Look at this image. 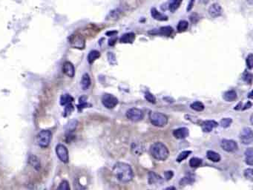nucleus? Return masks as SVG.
<instances>
[{"label": "nucleus", "instance_id": "nucleus-1", "mask_svg": "<svg viewBox=\"0 0 253 190\" xmlns=\"http://www.w3.org/2000/svg\"><path fill=\"white\" fill-rule=\"evenodd\" d=\"M113 172L117 180L123 183L130 182L134 176L131 166L125 163H117L113 168Z\"/></svg>", "mask_w": 253, "mask_h": 190}, {"label": "nucleus", "instance_id": "nucleus-2", "mask_svg": "<svg viewBox=\"0 0 253 190\" xmlns=\"http://www.w3.org/2000/svg\"><path fill=\"white\" fill-rule=\"evenodd\" d=\"M150 153L155 159L160 161H164L169 157V149L166 145L161 142H157L150 147Z\"/></svg>", "mask_w": 253, "mask_h": 190}, {"label": "nucleus", "instance_id": "nucleus-3", "mask_svg": "<svg viewBox=\"0 0 253 190\" xmlns=\"http://www.w3.org/2000/svg\"><path fill=\"white\" fill-rule=\"evenodd\" d=\"M148 116L152 125L157 127H163L168 123V117L160 112H150Z\"/></svg>", "mask_w": 253, "mask_h": 190}, {"label": "nucleus", "instance_id": "nucleus-4", "mask_svg": "<svg viewBox=\"0 0 253 190\" xmlns=\"http://www.w3.org/2000/svg\"><path fill=\"white\" fill-rule=\"evenodd\" d=\"M51 132L49 130H42L37 135V143L40 146L46 148L50 144L51 140Z\"/></svg>", "mask_w": 253, "mask_h": 190}, {"label": "nucleus", "instance_id": "nucleus-5", "mask_svg": "<svg viewBox=\"0 0 253 190\" xmlns=\"http://www.w3.org/2000/svg\"><path fill=\"white\" fill-rule=\"evenodd\" d=\"M126 117L129 120L133 122H138L141 121L144 117V113L142 110L136 108L130 109L126 112Z\"/></svg>", "mask_w": 253, "mask_h": 190}, {"label": "nucleus", "instance_id": "nucleus-6", "mask_svg": "<svg viewBox=\"0 0 253 190\" xmlns=\"http://www.w3.org/2000/svg\"><path fill=\"white\" fill-rule=\"evenodd\" d=\"M102 103L107 109H112L118 104V99L110 94H104L102 97Z\"/></svg>", "mask_w": 253, "mask_h": 190}, {"label": "nucleus", "instance_id": "nucleus-7", "mask_svg": "<svg viewBox=\"0 0 253 190\" xmlns=\"http://www.w3.org/2000/svg\"><path fill=\"white\" fill-rule=\"evenodd\" d=\"M241 142L244 145L252 144L253 140L252 130L249 127L244 128L240 134Z\"/></svg>", "mask_w": 253, "mask_h": 190}, {"label": "nucleus", "instance_id": "nucleus-8", "mask_svg": "<svg viewBox=\"0 0 253 190\" xmlns=\"http://www.w3.org/2000/svg\"><path fill=\"white\" fill-rule=\"evenodd\" d=\"M56 153L58 157L61 161L65 163L68 162L69 156H68V151L66 146L62 144H58L56 147Z\"/></svg>", "mask_w": 253, "mask_h": 190}, {"label": "nucleus", "instance_id": "nucleus-9", "mask_svg": "<svg viewBox=\"0 0 253 190\" xmlns=\"http://www.w3.org/2000/svg\"><path fill=\"white\" fill-rule=\"evenodd\" d=\"M70 43L75 48L83 49L85 47V39L83 38V36L75 34L71 36L70 38Z\"/></svg>", "mask_w": 253, "mask_h": 190}, {"label": "nucleus", "instance_id": "nucleus-10", "mask_svg": "<svg viewBox=\"0 0 253 190\" xmlns=\"http://www.w3.org/2000/svg\"><path fill=\"white\" fill-rule=\"evenodd\" d=\"M220 146L224 151L228 152H235L238 149L237 143L232 140H223L220 143Z\"/></svg>", "mask_w": 253, "mask_h": 190}, {"label": "nucleus", "instance_id": "nucleus-11", "mask_svg": "<svg viewBox=\"0 0 253 190\" xmlns=\"http://www.w3.org/2000/svg\"><path fill=\"white\" fill-rule=\"evenodd\" d=\"M222 13H223V10L218 3H214L208 8V14L213 18H217L221 16Z\"/></svg>", "mask_w": 253, "mask_h": 190}, {"label": "nucleus", "instance_id": "nucleus-12", "mask_svg": "<svg viewBox=\"0 0 253 190\" xmlns=\"http://www.w3.org/2000/svg\"><path fill=\"white\" fill-rule=\"evenodd\" d=\"M189 134V129L185 127L179 128V129L174 130V131H173V135L174 138H175L176 139H179V140L185 139L186 138H187Z\"/></svg>", "mask_w": 253, "mask_h": 190}, {"label": "nucleus", "instance_id": "nucleus-13", "mask_svg": "<svg viewBox=\"0 0 253 190\" xmlns=\"http://www.w3.org/2000/svg\"><path fill=\"white\" fill-rule=\"evenodd\" d=\"M218 123L214 120H206L202 123V124H201V128H202L203 132L208 133L211 132L215 127L218 126Z\"/></svg>", "mask_w": 253, "mask_h": 190}, {"label": "nucleus", "instance_id": "nucleus-14", "mask_svg": "<svg viewBox=\"0 0 253 190\" xmlns=\"http://www.w3.org/2000/svg\"><path fill=\"white\" fill-rule=\"evenodd\" d=\"M62 71L64 73H66L69 77H73L74 76L75 69L71 62H66V63H64L62 66Z\"/></svg>", "mask_w": 253, "mask_h": 190}, {"label": "nucleus", "instance_id": "nucleus-15", "mask_svg": "<svg viewBox=\"0 0 253 190\" xmlns=\"http://www.w3.org/2000/svg\"><path fill=\"white\" fill-rule=\"evenodd\" d=\"M151 15L155 20H158V21H166V20H168V16H167L166 15L163 14L162 13H160V12L158 11L155 8H151Z\"/></svg>", "mask_w": 253, "mask_h": 190}, {"label": "nucleus", "instance_id": "nucleus-16", "mask_svg": "<svg viewBox=\"0 0 253 190\" xmlns=\"http://www.w3.org/2000/svg\"><path fill=\"white\" fill-rule=\"evenodd\" d=\"M163 182L161 177L157 174L155 172H150L148 173V184H160Z\"/></svg>", "mask_w": 253, "mask_h": 190}, {"label": "nucleus", "instance_id": "nucleus-17", "mask_svg": "<svg viewBox=\"0 0 253 190\" xmlns=\"http://www.w3.org/2000/svg\"><path fill=\"white\" fill-rule=\"evenodd\" d=\"M223 97L226 102H233L237 99V93L234 90L227 91L223 94Z\"/></svg>", "mask_w": 253, "mask_h": 190}, {"label": "nucleus", "instance_id": "nucleus-18", "mask_svg": "<svg viewBox=\"0 0 253 190\" xmlns=\"http://www.w3.org/2000/svg\"><path fill=\"white\" fill-rule=\"evenodd\" d=\"M135 39V34L134 33L125 34L120 38L121 43H132Z\"/></svg>", "mask_w": 253, "mask_h": 190}, {"label": "nucleus", "instance_id": "nucleus-19", "mask_svg": "<svg viewBox=\"0 0 253 190\" xmlns=\"http://www.w3.org/2000/svg\"><path fill=\"white\" fill-rule=\"evenodd\" d=\"M183 0H170L169 3V10L172 13L175 12L180 7Z\"/></svg>", "mask_w": 253, "mask_h": 190}, {"label": "nucleus", "instance_id": "nucleus-20", "mask_svg": "<svg viewBox=\"0 0 253 190\" xmlns=\"http://www.w3.org/2000/svg\"><path fill=\"white\" fill-rule=\"evenodd\" d=\"M91 85V79L88 73L83 74L81 80V87L83 90H87Z\"/></svg>", "mask_w": 253, "mask_h": 190}, {"label": "nucleus", "instance_id": "nucleus-21", "mask_svg": "<svg viewBox=\"0 0 253 190\" xmlns=\"http://www.w3.org/2000/svg\"><path fill=\"white\" fill-rule=\"evenodd\" d=\"M194 182V177L192 174H189L186 175L184 177H183L180 181V186H185L187 185L191 184L192 183Z\"/></svg>", "mask_w": 253, "mask_h": 190}, {"label": "nucleus", "instance_id": "nucleus-22", "mask_svg": "<svg viewBox=\"0 0 253 190\" xmlns=\"http://www.w3.org/2000/svg\"><path fill=\"white\" fill-rule=\"evenodd\" d=\"M206 157H207L208 160L215 163H218L220 160V156L219 154L214 151H211V150L207 152V153H206Z\"/></svg>", "mask_w": 253, "mask_h": 190}, {"label": "nucleus", "instance_id": "nucleus-23", "mask_svg": "<svg viewBox=\"0 0 253 190\" xmlns=\"http://www.w3.org/2000/svg\"><path fill=\"white\" fill-rule=\"evenodd\" d=\"M253 151L252 148L249 147L245 151V160L246 163L249 166H252L253 164V158H252Z\"/></svg>", "mask_w": 253, "mask_h": 190}, {"label": "nucleus", "instance_id": "nucleus-24", "mask_svg": "<svg viewBox=\"0 0 253 190\" xmlns=\"http://www.w3.org/2000/svg\"><path fill=\"white\" fill-rule=\"evenodd\" d=\"M131 151L135 155H140L143 152V146L141 143H134L131 146Z\"/></svg>", "mask_w": 253, "mask_h": 190}, {"label": "nucleus", "instance_id": "nucleus-25", "mask_svg": "<svg viewBox=\"0 0 253 190\" xmlns=\"http://www.w3.org/2000/svg\"><path fill=\"white\" fill-rule=\"evenodd\" d=\"M100 56V53L98 51L93 50L90 51L88 56V61L89 63H93L96 59H98Z\"/></svg>", "mask_w": 253, "mask_h": 190}, {"label": "nucleus", "instance_id": "nucleus-26", "mask_svg": "<svg viewBox=\"0 0 253 190\" xmlns=\"http://www.w3.org/2000/svg\"><path fill=\"white\" fill-rule=\"evenodd\" d=\"M29 163L30 165L33 166V167L37 170H40V162L38 157L34 156V155H31L29 158Z\"/></svg>", "mask_w": 253, "mask_h": 190}, {"label": "nucleus", "instance_id": "nucleus-27", "mask_svg": "<svg viewBox=\"0 0 253 190\" xmlns=\"http://www.w3.org/2000/svg\"><path fill=\"white\" fill-rule=\"evenodd\" d=\"M172 32H173V28L170 26H165L162 27L159 29L158 33L163 36H166V37H169L172 34Z\"/></svg>", "mask_w": 253, "mask_h": 190}, {"label": "nucleus", "instance_id": "nucleus-28", "mask_svg": "<svg viewBox=\"0 0 253 190\" xmlns=\"http://www.w3.org/2000/svg\"><path fill=\"white\" fill-rule=\"evenodd\" d=\"M73 98L69 95H63L60 98V104L62 106H66L68 103H72Z\"/></svg>", "mask_w": 253, "mask_h": 190}, {"label": "nucleus", "instance_id": "nucleus-29", "mask_svg": "<svg viewBox=\"0 0 253 190\" xmlns=\"http://www.w3.org/2000/svg\"><path fill=\"white\" fill-rule=\"evenodd\" d=\"M190 107L192 110L196 111V112H202L204 109V105L201 102H198V101L191 103Z\"/></svg>", "mask_w": 253, "mask_h": 190}, {"label": "nucleus", "instance_id": "nucleus-30", "mask_svg": "<svg viewBox=\"0 0 253 190\" xmlns=\"http://www.w3.org/2000/svg\"><path fill=\"white\" fill-rule=\"evenodd\" d=\"M77 123H78L77 121L75 120L69 121L66 126V131H67L68 132H72V131H73L75 129H76L77 126Z\"/></svg>", "mask_w": 253, "mask_h": 190}, {"label": "nucleus", "instance_id": "nucleus-31", "mask_svg": "<svg viewBox=\"0 0 253 190\" xmlns=\"http://www.w3.org/2000/svg\"><path fill=\"white\" fill-rule=\"evenodd\" d=\"M202 164V160L198 157H192L189 160V166L191 168H198Z\"/></svg>", "mask_w": 253, "mask_h": 190}, {"label": "nucleus", "instance_id": "nucleus-32", "mask_svg": "<svg viewBox=\"0 0 253 190\" xmlns=\"http://www.w3.org/2000/svg\"><path fill=\"white\" fill-rule=\"evenodd\" d=\"M189 27V23L186 20H181L178 23V25H177V31L178 32H184L186 30V29Z\"/></svg>", "mask_w": 253, "mask_h": 190}, {"label": "nucleus", "instance_id": "nucleus-33", "mask_svg": "<svg viewBox=\"0 0 253 190\" xmlns=\"http://www.w3.org/2000/svg\"><path fill=\"white\" fill-rule=\"evenodd\" d=\"M191 153V151H184V152H180V153L179 154L178 157H177V161L178 163L184 161V160H186V159L187 158L189 155H190Z\"/></svg>", "mask_w": 253, "mask_h": 190}, {"label": "nucleus", "instance_id": "nucleus-34", "mask_svg": "<svg viewBox=\"0 0 253 190\" xmlns=\"http://www.w3.org/2000/svg\"><path fill=\"white\" fill-rule=\"evenodd\" d=\"M73 111V106L72 103H68L66 105L64 110V117H68V115L71 114V113Z\"/></svg>", "mask_w": 253, "mask_h": 190}, {"label": "nucleus", "instance_id": "nucleus-35", "mask_svg": "<svg viewBox=\"0 0 253 190\" xmlns=\"http://www.w3.org/2000/svg\"><path fill=\"white\" fill-rule=\"evenodd\" d=\"M232 122V120L231 118H223L220 120V126L223 128H228L230 126Z\"/></svg>", "mask_w": 253, "mask_h": 190}, {"label": "nucleus", "instance_id": "nucleus-36", "mask_svg": "<svg viewBox=\"0 0 253 190\" xmlns=\"http://www.w3.org/2000/svg\"><path fill=\"white\" fill-rule=\"evenodd\" d=\"M145 98L146 99L147 101H148L151 103H155L156 102V99L154 97V95L150 93L149 91H146L145 93Z\"/></svg>", "mask_w": 253, "mask_h": 190}, {"label": "nucleus", "instance_id": "nucleus-37", "mask_svg": "<svg viewBox=\"0 0 253 190\" xmlns=\"http://www.w3.org/2000/svg\"><path fill=\"white\" fill-rule=\"evenodd\" d=\"M243 79H244V81L246 83L251 84L252 83V75L249 72H247V71H245L243 75Z\"/></svg>", "mask_w": 253, "mask_h": 190}, {"label": "nucleus", "instance_id": "nucleus-38", "mask_svg": "<svg viewBox=\"0 0 253 190\" xmlns=\"http://www.w3.org/2000/svg\"><path fill=\"white\" fill-rule=\"evenodd\" d=\"M120 11L119 9H114L113 11H110V13H109V17L110 19H114V20H117V18L119 16V14H120Z\"/></svg>", "mask_w": 253, "mask_h": 190}, {"label": "nucleus", "instance_id": "nucleus-39", "mask_svg": "<svg viewBox=\"0 0 253 190\" xmlns=\"http://www.w3.org/2000/svg\"><path fill=\"white\" fill-rule=\"evenodd\" d=\"M247 66L249 69H252L253 67V55L252 54H249L247 57Z\"/></svg>", "mask_w": 253, "mask_h": 190}, {"label": "nucleus", "instance_id": "nucleus-40", "mask_svg": "<svg viewBox=\"0 0 253 190\" xmlns=\"http://www.w3.org/2000/svg\"><path fill=\"white\" fill-rule=\"evenodd\" d=\"M108 59H109V63L112 65H115L117 63V60H116L115 55L113 54L112 52L108 53Z\"/></svg>", "mask_w": 253, "mask_h": 190}, {"label": "nucleus", "instance_id": "nucleus-41", "mask_svg": "<svg viewBox=\"0 0 253 190\" xmlns=\"http://www.w3.org/2000/svg\"><path fill=\"white\" fill-rule=\"evenodd\" d=\"M244 176L247 177V179L252 181L253 178V170L252 169H247L244 171Z\"/></svg>", "mask_w": 253, "mask_h": 190}, {"label": "nucleus", "instance_id": "nucleus-42", "mask_svg": "<svg viewBox=\"0 0 253 190\" xmlns=\"http://www.w3.org/2000/svg\"><path fill=\"white\" fill-rule=\"evenodd\" d=\"M58 189H62V190H66V189H70L69 184H68V182L66 181H63L62 183H61L60 185L58 187Z\"/></svg>", "mask_w": 253, "mask_h": 190}, {"label": "nucleus", "instance_id": "nucleus-43", "mask_svg": "<svg viewBox=\"0 0 253 190\" xmlns=\"http://www.w3.org/2000/svg\"><path fill=\"white\" fill-rule=\"evenodd\" d=\"M91 104H88L87 102H80L79 105L77 106V108L79 110H82L83 109H85V108H87L88 106H91Z\"/></svg>", "mask_w": 253, "mask_h": 190}, {"label": "nucleus", "instance_id": "nucleus-44", "mask_svg": "<svg viewBox=\"0 0 253 190\" xmlns=\"http://www.w3.org/2000/svg\"><path fill=\"white\" fill-rule=\"evenodd\" d=\"M165 177L166 178L167 181H169V180L172 179V177H173L174 174H173V172H172V171H168V172H166L165 173Z\"/></svg>", "mask_w": 253, "mask_h": 190}, {"label": "nucleus", "instance_id": "nucleus-45", "mask_svg": "<svg viewBox=\"0 0 253 190\" xmlns=\"http://www.w3.org/2000/svg\"><path fill=\"white\" fill-rule=\"evenodd\" d=\"M194 1H195V0H190V2H189V5H188L187 8H186V11H191V8H192L193 6H194Z\"/></svg>", "mask_w": 253, "mask_h": 190}, {"label": "nucleus", "instance_id": "nucleus-46", "mask_svg": "<svg viewBox=\"0 0 253 190\" xmlns=\"http://www.w3.org/2000/svg\"><path fill=\"white\" fill-rule=\"evenodd\" d=\"M251 106H252V103H251L250 102H248L247 104H246L245 106H244V108H243V110H245V109H249V108H250Z\"/></svg>", "mask_w": 253, "mask_h": 190}, {"label": "nucleus", "instance_id": "nucleus-47", "mask_svg": "<svg viewBox=\"0 0 253 190\" xmlns=\"http://www.w3.org/2000/svg\"><path fill=\"white\" fill-rule=\"evenodd\" d=\"M175 189V188H174V187H168V188H166V189Z\"/></svg>", "mask_w": 253, "mask_h": 190}, {"label": "nucleus", "instance_id": "nucleus-48", "mask_svg": "<svg viewBox=\"0 0 253 190\" xmlns=\"http://www.w3.org/2000/svg\"><path fill=\"white\" fill-rule=\"evenodd\" d=\"M202 1H203V2H204V3H207V2H208V0H202Z\"/></svg>", "mask_w": 253, "mask_h": 190}, {"label": "nucleus", "instance_id": "nucleus-49", "mask_svg": "<svg viewBox=\"0 0 253 190\" xmlns=\"http://www.w3.org/2000/svg\"><path fill=\"white\" fill-rule=\"evenodd\" d=\"M249 97H250V98H252V92H250V94H249Z\"/></svg>", "mask_w": 253, "mask_h": 190}]
</instances>
